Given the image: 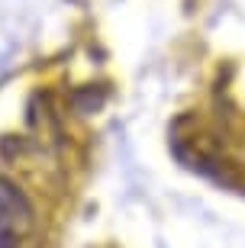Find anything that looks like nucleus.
<instances>
[{
    "label": "nucleus",
    "instance_id": "1",
    "mask_svg": "<svg viewBox=\"0 0 245 248\" xmlns=\"http://www.w3.org/2000/svg\"><path fill=\"white\" fill-rule=\"evenodd\" d=\"M16 206H23V197L16 190H10L7 184H0V248H10L16 245V239L26 232L29 226V216H16Z\"/></svg>",
    "mask_w": 245,
    "mask_h": 248
}]
</instances>
